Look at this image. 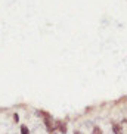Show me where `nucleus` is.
Returning a JSON list of instances; mask_svg holds the SVG:
<instances>
[{
    "label": "nucleus",
    "instance_id": "2",
    "mask_svg": "<svg viewBox=\"0 0 127 134\" xmlns=\"http://www.w3.org/2000/svg\"><path fill=\"white\" fill-rule=\"evenodd\" d=\"M123 127L120 125V124H117V122H112V131H114V134H123Z\"/></svg>",
    "mask_w": 127,
    "mask_h": 134
},
{
    "label": "nucleus",
    "instance_id": "5",
    "mask_svg": "<svg viewBox=\"0 0 127 134\" xmlns=\"http://www.w3.org/2000/svg\"><path fill=\"white\" fill-rule=\"evenodd\" d=\"M19 121V116H18V114H15L13 115V122H18Z\"/></svg>",
    "mask_w": 127,
    "mask_h": 134
},
{
    "label": "nucleus",
    "instance_id": "4",
    "mask_svg": "<svg viewBox=\"0 0 127 134\" xmlns=\"http://www.w3.org/2000/svg\"><path fill=\"white\" fill-rule=\"evenodd\" d=\"M93 134H102V130H100L99 127H95L93 128Z\"/></svg>",
    "mask_w": 127,
    "mask_h": 134
},
{
    "label": "nucleus",
    "instance_id": "1",
    "mask_svg": "<svg viewBox=\"0 0 127 134\" xmlns=\"http://www.w3.org/2000/svg\"><path fill=\"white\" fill-rule=\"evenodd\" d=\"M55 130H58V131H61L62 134H65L67 133V124L62 121V119H55Z\"/></svg>",
    "mask_w": 127,
    "mask_h": 134
},
{
    "label": "nucleus",
    "instance_id": "6",
    "mask_svg": "<svg viewBox=\"0 0 127 134\" xmlns=\"http://www.w3.org/2000/svg\"><path fill=\"white\" fill-rule=\"evenodd\" d=\"M74 134H81V133H80V131H74Z\"/></svg>",
    "mask_w": 127,
    "mask_h": 134
},
{
    "label": "nucleus",
    "instance_id": "3",
    "mask_svg": "<svg viewBox=\"0 0 127 134\" xmlns=\"http://www.w3.org/2000/svg\"><path fill=\"white\" fill-rule=\"evenodd\" d=\"M21 134H30V130H28L27 125H21Z\"/></svg>",
    "mask_w": 127,
    "mask_h": 134
}]
</instances>
